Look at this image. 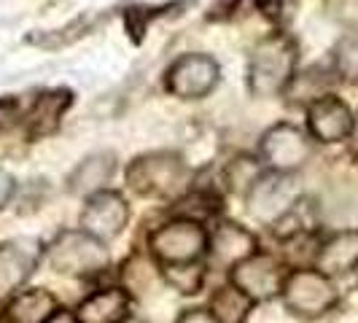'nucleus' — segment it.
<instances>
[{"label": "nucleus", "mask_w": 358, "mask_h": 323, "mask_svg": "<svg viewBox=\"0 0 358 323\" xmlns=\"http://www.w3.org/2000/svg\"><path fill=\"white\" fill-rule=\"evenodd\" d=\"M294 65H296V49L286 36L264 38L251 54V68H248L251 92L259 97L278 94L291 81Z\"/></svg>", "instance_id": "nucleus-1"}, {"label": "nucleus", "mask_w": 358, "mask_h": 323, "mask_svg": "<svg viewBox=\"0 0 358 323\" xmlns=\"http://www.w3.org/2000/svg\"><path fill=\"white\" fill-rule=\"evenodd\" d=\"M186 167L176 154L157 151L135 159L127 170V183L141 197H173L183 189Z\"/></svg>", "instance_id": "nucleus-2"}, {"label": "nucleus", "mask_w": 358, "mask_h": 323, "mask_svg": "<svg viewBox=\"0 0 358 323\" xmlns=\"http://www.w3.org/2000/svg\"><path fill=\"white\" fill-rule=\"evenodd\" d=\"M283 305L302 318H318L337 305V288L329 275L315 269H296L283 283Z\"/></svg>", "instance_id": "nucleus-3"}, {"label": "nucleus", "mask_w": 358, "mask_h": 323, "mask_svg": "<svg viewBox=\"0 0 358 323\" xmlns=\"http://www.w3.org/2000/svg\"><path fill=\"white\" fill-rule=\"evenodd\" d=\"M296 202H299V183L291 173L272 170L253 180L248 189V213L269 227H275Z\"/></svg>", "instance_id": "nucleus-4"}, {"label": "nucleus", "mask_w": 358, "mask_h": 323, "mask_svg": "<svg viewBox=\"0 0 358 323\" xmlns=\"http://www.w3.org/2000/svg\"><path fill=\"white\" fill-rule=\"evenodd\" d=\"M49 261L62 275H90L108 264L103 240L81 232H62L49 248Z\"/></svg>", "instance_id": "nucleus-5"}, {"label": "nucleus", "mask_w": 358, "mask_h": 323, "mask_svg": "<svg viewBox=\"0 0 358 323\" xmlns=\"http://www.w3.org/2000/svg\"><path fill=\"white\" fill-rule=\"evenodd\" d=\"M208 248V234L192 218H178L151 234V251L164 264H192Z\"/></svg>", "instance_id": "nucleus-6"}, {"label": "nucleus", "mask_w": 358, "mask_h": 323, "mask_svg": "<svg viewBox=\"0 0 358 323\" xmlns=\"http://www.w3.org/2000/svg\"><path fill=\"white\" fill-rule=\"evenodd\" d=\"M218 84V65L208 54H183L167 71V89L180 100H199Z\"/></svg>", "instance_id": "nucleus-7"}, {"label": "nucleus", "mask_w": 358, "mask_h": 323, "mask_svg": "<svg viewBox=\"0 0 358 323\" xmlns=\"http://www.w3.org/2000/svg\"><path fill=\"white\" fill-rule=\"evenodd\" d=\"M232 283H234V288H240L251 302H264V299H272V296L283 294L286 278H283L280 264H278L272 256L253 253L251 259L240 261V264L232 269Z\"/></svg>", "instance_id": "nucleus-8"}, {"label": "nucleus", "mask_w": 358, "mask_h": 323, "mask_svg": "<svg viewBox=\"0 0 358 323\" xmlns=\"http://www.w3.org/2000/svg\"><path fill=\"white\" fill-rule=\"evenodd\" d=\"M262 157L269 162L272 170H278V173H294L310 157V143H307L305 132L299 127L275 124L262 138Z\"/></svg>", "instance_id": "nucleus-9"}, {"label": "nucleus", "mask_w": 358, "mask_h": 323, "mask_svg": "<svg viewBox=\"0 0 358 323\" xmlns=\"http://www.w3.org/2000/svg\"><path fill=\"white\" fill-rule=\"evenodd\" d=\"M129 218V208L116 192H97L92 194L84 213H81V229L97 240H110L122 234Z\"/></svg>", "instance_id": "nucleus-10"}, {"label": "nucleus", "mask_w": 358, "mask_h": 323, "mask_svg": "<svg viewBox=\"0 0 358 323\" xmlns=\"http://www.w3.org/2000/svg\"><path fill=\"white\" fill-rule=\"evenodd\" d=\"M307 122H310V132L323 141V143H337V141H345L353 127H356V119L350 113V108L342 103L340 97H318L310 110H307Z\"/></svg>", "instance_id": "nucleus-11"}, {"label": "nucleus", "mask_w": 358, "mask_h": 323, "mask_svg": "<svg viewBox=\"0 0 358 323\" xmlns=\"http://www.w3.org/2000/svg\"><path fill=\"white\" fill-rule=\"evenodd\" d=\"M38 245L33 240H14L0 245V296L14 294L36 269Z\"/></svg>", "instance_id": "nucleus-12"}, {"label": "nucleus", "mask_w": 358, "mask_h": 323, "mask_svg": "<svg viewBox=\"0 0 358 323\" xmlns=\"http://www.w3.org/2000/svg\"><path fill=\"white\" fill-rule=\"evenodd\" d=\"M129 296L122 288H106L84 299L76 313V323H124Z\"/></svg>", "instance_id": "nucleus-13"}, {"label": "nucleus", "mask_w": 358, "mask_h": 323, "mask_svg": "<svg viewBox=\"0 0 358 323\" xmlns=\"http://www.w3.org/2000/svg\"><path fill=\"white\" fill-rule=\"evenodd\" d=\"M213 251L215 261L224 267H237L240 261L251 259L256 253V237L240 224H221L213 232Z\"/></svg>", "instance_id": "nucleus-14"}, {"label": "nucleus", "mask_w": 358, "mask_h": 323, "mask_svg": "<svg viewBox=\"0 0 358 323\" xmlns=\"http://www.w3.org/2000/svg\"><path fill=\"white\" fill-rule=\"evenodd\" d=\"M318 267L323 275H345L358 267V232L334 234L318 253Z\"/></svg>", "instance_id": "nucleus-15"}, {"label": "nucleus", "mask_w": 358, "mask_h": 323, "mask_svg": "<svg viewBox=\"0 0 358 323\" xmlns=\"http://www.w3.org/2000/svg\"><path fill=\"white\" fill-rule=\"evenodd\" d=\"M113 170H116L113 154H92L71 173L68 189L73 194H94L97 189H103L110 180Z\"/></svg>", "instance_id": "nucleus-16"}, {"label": "nucleus", "mask_w": 358, "mask_h": 323, "mask_svg": "<svg viewBox=\"0 0 358 323\" xmlns=\"http://www.w3.org/2000/svg\"><path fill=\"white\" fill-rule=\"evenodd\" d=\"M57 313V299L46 288H30L8 305V323H46Z\"/></svg>", "instance_id": "nucleus-17"}, {"label": "nucleus", "mask_w": 358, "mask_h": 323, "mask_svg": "<svg viewBox=\"0 0 358 323\" xmlns=\"http://www.w3.org/2000/svg\"><path fill=\"white\" fill-rule=\"evenodd\" d=\"M71 106V92L68 89H54V92H46V94H41V100L36 103V110H33V116H30V122H33V135H46V132H52L57 122L62 119V113H65V108Z\"/></svg>", "instance_id": "nucleus-18"}, {"label": "nucleus", "mask_w": 358, "mask_h": 323, "mask_svg": "<svg viewBox=\"0 0 358 323\" xmlns=\"http://www.w3.org/2000/svg\"><path fill=\"white\" fill-rule=\"evenodd\" d=\"M251 305L253 302L240 288H218L210 299V313L218 323H245Z\"/></svg>", "instance_id": "nucleus-19"}, {"label": "nucleus", "mask_w": 358, "mask_h": 323, "mask_svg": "<svg viewBox=\"0 0 358 323\" xmlns=\"http://www.w3.org/2000/svg\"><path fill=\"white\" fill-rule=\"evenodd\" d=\"M334 62H337V73L345 81H358V27L348 30L345 36L337 41L334 46Z\"/></svg>", "instance_id": "nucleus-20"}, {"label": "nucleus", "mask_w": 358, "mask_h": 323, "mask_svg": "<svg viewBox=\"0 0 358 323\" xmlns=\"http://www.w3.org/2000/svg\"><path fill=\"white\" fill-rule=\"evenodd\" d=\"M164 280L178 294H199V288L205 283V269L199 267L197 261H192V264H167Z\"/></svg>", "instance_id": "nucleus-21"}, {"label": "nucleus", "mask_w": 358, "mask_h": 323, "mask_svg": "<svg viewBox=\"0 0 358 323\" xmlns=\"http://www.w3.org/2000/svg\"><path fill=\"white\" fill-rule=\"evenodd\" d=\"M178 323H218V321L213 318V313H210V310L194 307V310H183Z\"/></svg>", "instance_id": "nucleus-22"}, {"label": "nucleus", "mask_w": 358, "mask_h": 323, "mask_svg": "<svg viewBox=\"0 0 358 323\" xmlns=\"http://www.w3.org/2000/svg\"><path fill=\"white\" fill-rule=\"evenodd\" d=\"M17 119V103L14 100H0V129L8 127Z\"/></svg>", "instance_id": "nucleus-23"}, {"label": "nucleus", "mask_w": 358, "mask_h": 323, "mask_svg": "<svg viewBox=\"0 0 358 323\" xmlns=\"http://www.w3.org/2000/svg\"><path fill=\"white\" fill-rule=\"evenodd\" d=\"M11 194H14V178L6 170H0V208L11 199Z\"/></svg>", "instance_id": "nucleus-24"}, {"label": "nucleus", "mask_w": 358, "mask_h": 323, "mask_svg": "<svg viewBox=\"0 0 358 323\" xmlns=\"http://www.w3.org/2000/svg\"><path fill=\"white\" fill-rule=\"evenodd\" d=\"M46 323H76V315H73V313H65V310H57Z\"/></svg>", "instance_id": "nucleus-25"}, {"label": "nucleus", "mask_w": 358, "mask_h": 323, "mask_svg": "<svg viewBox=\"0 0 358 323\" xmlns=\"http://www.w3.org/2000/svg\"><path fill=\"white\" fill-rule=\"evenodd\" d=\"M124 323H145V321H138V318H127Z\"/></svg>", "instance_id": "nucleus-26"}, {"label": "nucleus", "mask_w": 358, "mask_h": 323, "mask_svg": "<svg viewBox=\"0 0 358 323\" xmlns=\"http://www.w3.org/2000/svg\"><path fill=\"white\" fill-rule=\"evenodd\" d=\"M353 132H356V145H358V119H356V127H353Z\"/></svg>", "instance_id": "nucleus-27"}]
</instances>
